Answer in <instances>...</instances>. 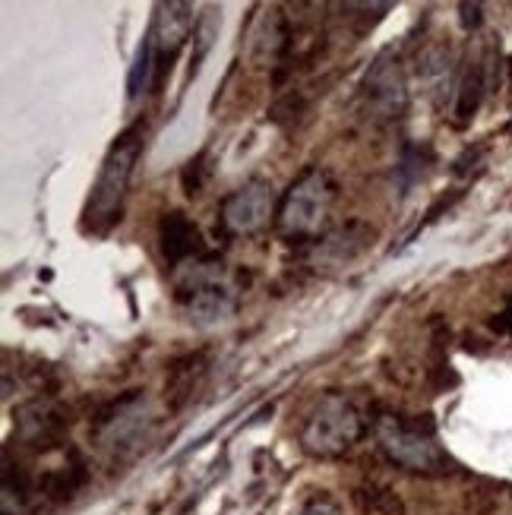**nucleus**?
Here are the masks:
<instances>
[{
    "label": "nucleus",
    "mask_w": 512,
    "mask_h": 515,
    "mask_svg": "<svg viewBox=\"0 0 512 515\" xmlns=\"http://www.w3.org/2000/svg\"><path fill=\"white\" fill-rule=\"evenodd\" d=\"M430 162H433V152L427 146H415V143L402 146V158H399V165H396V184H399L402 196L427 174Z\"/></svg>",
    "instance_id": "2eb2a0df"
},
{
    "label": "nucleus",
    "mask_w": 512,
    "mask_h": 515,
    "mask_svg": "<svg viewBox=\"0 0 512 515\" xmlns=\"http://www.w3.org/2000/svg\"><path fill=\"white\" fill-rule=\"evenodd\" d=\"M155 48L149 42V35L143 38L140 51H136V61L130 67V79H127V98L133 102V98H140L143 92L155 89Z\"/></svg>",
    "instance_id": "dca6fc26"
},
{
    "label": "nucleus",
    "mask_w": 512,
    "mask_h": 515,
    "mask_svg": "<svg viewBox=\"0 0 512 515\" xmlns=\"http://www.w3.org/2000/svg\"><path fill=\"white\" fill-rule=\"evenodd\" d=\"M196 29V19H193V7L181 4V0H171V4H159L152 16V26H149V42L155 48V89H162L165 76L171 73L177 54L184 51L187 38H193Z\"/></svg>",
    "instance_id": "6e6552de"
},
{
    "label": "nucleus",
    "mask_w": 512,
    "mask_h": 515,
    "mask_svg": "<svg viewBox=\"0 0 512 515\" xmlns=\"http://www.w3.org/2000/svg\"><path fill=\"white\" fill-rule=\"evenodd\" d=\"M152 418H149V402L140 389H130L121 399H114L108 408L98 411L95 418V437L98 446L105 452L124 459L130 455L136 446L146 440V430H149Z\"/></svg>",
    "instance_id": "423d86ee"
},
{
    "label": "nucleus",
    "mask_w": 512,
    "mask_h": 515,
    "mask_svg": "<svg viewBox=\"0 0 512 515\" xmlns=\"http://www.w3.org/2000/svg\"><path fill=\"white\" fill-rule=\"evenodd\" d=\"M146 149V121H133L117 140L111 143L98 177L92 184L89 203L83 209V228L89 234H108L117 222H121L124 200L130 193V181L140 155Z\"/></svg>",
    "instance_id": "f257e3e1"
},
{
    "label": "nucleus",
    "mask_w": 512,
    "mask_h": 515,
    "mask_svg": "<svg viewBox=\"0 0 512 515\" xmlns=\"http://www.w3.org/2000/svg\"><path fill=\"white\" fill-rule=\"evenodd\" d=\"M159 241H162V253L165 263L171 269H184L196 260L206 256V241L200 228H196L184 212H168L162 225H159Z\"/></svg>",
    "instance_id": "9d476101"
},
{
    "label": "nucleus",
    "mask_w": 512,
    "mask_h": 515,
    "mask_svg": "<svg viewBox=\"0 0 512 515\" xmlns=\"http://www.w3.org/2000/svg\"><path fill=\"white\" fill-rule=\"evenodd\" d=\"M484 92H487V67L481 61H471L459 79V89H456V121L459 124H468L471 117L478 114Z\"/></svg>",
    "instance_id": "f8f14e48"
},
{
    "label": "nucleus",
    "mask_w": 512,
    "mask_h": 515,
    "mask_svg": "<svg viewBox=\"0 0 512 515\" xmlns=\"http://www.w3.org/2000/svg\"><path fill=\"white\" fill-rule=\"evenodd\" d=\"M177 291L187 310V320L200 329L219 326L234 313V291L225 282V269L219 260L203 256L184 269H177Z\"/></svg>",
    "instance_id": "20e7f679"
},
{
    "label": "nucleus",
    "mask_w": 512,
    "mask_h": 515,
    "mask_svg": "<svg viewBox=\"0 0 512 515\" xmlns=\"http://www.w3.org/2000/svg\"><path fill=\"white\" fill-rule=\"evenodd\" d=\"M459 10H462V26L468 32H475L484 23V7L481 4H462Z\"/></svg>",
    "instance_id": "6ab92c4d"
},
{
    "label": "nucleus",
    "mask_w": 512,
    "mask_h": 515,
    "mask_svg": "<svg viewBox=\"0 0 512 515\" xmlns=\"http://www.w3.org/2000/svg\"><path fill=\"white\" fill-rule=\"evenodd\" d=\"M332 203H336V184L323 168H310L304 171L298 181H294L285 196L279 215H275V225L285 241H313L329 222Z\"/></svg>",
    "instance_id": "7ed1b4c3"
},
{
    "label": "nucleus",
    "mask_w": 512,
    "mask_h": 515,
    "mask_svg": "<svg viewBox=\"0 0 512 515\" xmlns=\"http://www.w3.org/2000/svg\"><path fill=\"white\" fill-rule=\"evenodd\" d=\"M361 105L370 121L392 124L408 111V83L399 57L392 51H383L373 57L361 79Z\"/></svg>",
    "instance_id": "0eeeda50"
},
{
    "label": "nucleus",
    "mask_w": 512,
    "mask_h": 515,
    "mask_svg": "<svg viewBox=\"0 0 512 515\" xmlns=\"http://www.w3.org/2000/svg\"><path fill=\"white\" fill-rule=\"evenodd\" d=\"M373 433H377V443L386 452V459L405 471L440 474L449 465V455L437 443V427H433L430 414L405 418V414L386 411L373 421Z\"/></svg>",
    "instance_id": "f03ea898"
},
{
    "label": "nucleus",
    "mask_w": 512,
    "mask_h": 515,
    "mask_svg": "<svg viewBox=\"0 0 512 515\" xmlns=\"http://www.w3.org/2000/svg\"><path fill=\"white\" fill-rule=\"evenodd\" d=\"M272 209H275V193L272 184L263 181V177H253L244 187H238L231 196H225L222 203V228L231 237H247L256 234L260 228L269 225L272 219Z\"/></svg>",
    "instance_id": "1a4fd4ad"
},
{
    "label": "nucleus",
    "mask_w": 512,
    "mask_h": 515,
    "mask_svg": "<svg viewBox=\"0 0 512 515\" xmlns=\"http://www.w3.org/2000/svg\"><path fill=\"white\" fill-rule=\"evenodd\" d=\"M361 430H364V418L361 411L351 405V399H345L339 392H329L320 399V405L310 411L301 443L310 455H317V459H336V455L348 452L361 440Z\"/></svg>",
    "instance_id": "39448f33"
},
{
    "label": "nucleus",
    "mask_w": 512,
    "mask_h": 515,
    "mask_svg": "<svg viewBox=\"0 0 512 515\" xmlns=\"http://www.w3.org/2000/svg\"><path fill=\"white\" fill-rule=\"evenodd\" d=\"M4 515H23L29 500H32V484H29V474L13 465L10 459V449L4 452Z\"/></svg>",
    "instance_id": "4468645a"
},
{
    "label": "nucleus",
    "mask_w": 512,
    "mask_h": 515,
    "mask_svg": "<svg viewBox=\"0 0 512 515\" xmlns=\"http://www.w3.org/2000/svg\"><path fill=\"white\" fill-rule=\"evenodd\" d=\"M370 237H373V228H367L361 222H348L336 231H329L326 237H320L317 247H313V266L342 269V266L354 263L370 247Z\"/></svg>",
    "instance_id": "9b49d317"
},
{
    "label": "nucleus",
    "mask_w": 512,
    "mask_h": 515,
    "mask_svg": "<svg viewBox=\"0 0 512 515\" xmlns=\"http://www.w3.org/2000/svg\"><path fill=\"white\" fill-rule=\"evenodd\" d=\"M219 26H222V16L215 13V10L203 13V19H200V23H196V29H193L196 54H193L190 73H196V70H200V61H203V57H206V51L212 48V38H215V32H219Z\"/></svg>",
    "instance_id": "f3484780"
},
{
    "label": "nucleus",
    "mask_w": 512,
    "mask_h": 515,
    "mask_svg": "<svg viewBox=\"0 0 512 515\" xmlns=\"http://www.w3.org/2000/svg\"><path fill=\"white\" fill-rule=\"evenodd\" d=\"M298 515H342V509H339V503H336V500L317 497V500H310Z\"/></svg>",
    "instance_id": "a211bd4d"
},
{
    "label": "nucleus",
    "mask_w": 512,
    "mask_h": 515,
    "mask_svg": "<svg viewBox=\"0 0 512 515\" xmlns=\"http://www.w3.org/2000/svg\"><path fill=\"white\" fill-rule=\"evenodd\" d=\"M421 79L427 83L430 95L443 105L446 95L452 92V54H449V48L437 45V48H427L421 54Z\"/></svg>",
    "instance_id": "ddd939ff"
},
{
    "label": "nucleus",
    "mask_w": 512,
    "mask_h": 515,
    "mask_svg": "<svg viewBox=\"0 0 512 515\" xmlns=\"http://www.w3.org/2000/svg\"><path fill=\"white\" fill-rule=\"evenodd\" d=\"M509 86H512V61H509Z\"/></svg>",
    "instance_id": "aec40b11"
}]
</instances>
